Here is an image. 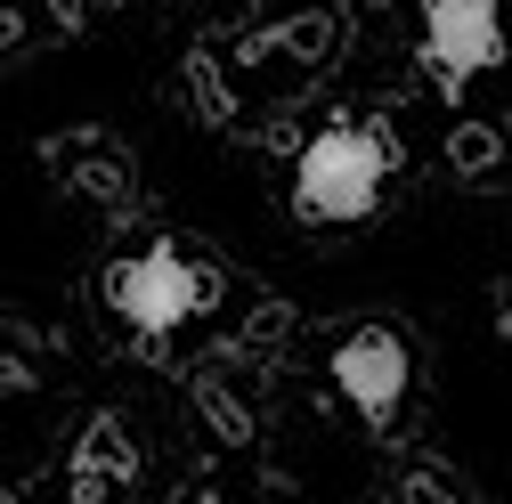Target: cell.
I'll use <instances>...</instances> for the list:
<instances>
[{"mask_svg":"<svg viewBox=\"0 0 512 504\" xmlns=\"http://www.w3.org/2000/svg\"><path fill=\"white\" fill-rule=\"evenodd\" d=\"M391 171H399L391 122H326L293 163V212L309 228H358V220H374Z\"/></svg>","mask_w":512,"mask_h":504,"instance_id":"1","label":"cell"},{"mask_svg":"<svg viewBox=\"0 0 512 504\" xmlns=\"http://www.w3.org/2000/svg\"><path fill=\"white\" fill-rule=\"evenodd\" d=\"M212 301H220V277L196 269L179 244H139V252H122V261L106 269V309H114L139 342H163L171 326H187V318L212 309Z\"/></svg>","mask_w":512,"mask_h":504,"instance_id":"2","label":"cell"},{"mask_svg":"<svg viewBox=\"0 0 512 504\" xmlns=\"http://www.w3.org/2000/svg\"><path fill=\"white\" fill-rule=\"evenodd\" d=\"M334 391L350 399V415H358L366 431H391L399 407H407V391H415V350H407V334H399V326H358V334H342V342H334Z\"/></svg>","mask_w":512,"mask_h":504,"instance_id":"3","label":"cell"},{"mask_svg":"<svg viewBox=\"0 0 512 504\" xmlns=\"http://www.w3.org/2000/svg\"><path fill=\"white\" fill-rule=\"evenodd\" d=\"M423 66L447 98H464L488 66H504V0H423Z\"/></svg>","mask_w":512,"mask_h":504,"instance_id":"4","label":"cell"},{"mask_svg":"<svg viewBox=\"0 0 512 504\" xmlns=\"http://www.w3.org/2000/svg\"><path fill=\"white\" fill-rule=\"evenodd\" d=\"M196 415L228 439V448H252V439H261V423H252V407L228 391V383H212V374H204V383H196Z\"/></svg>","mask_w":512,"mask_h":504,"instance_id":"5","label":"cell"},{"mask_svg":"<svg viewBox=\"0 0 512 504\" xmlns=\"http://www.w3.org/2000/svg\"><path fill=\"white\" fill-rule=\"evenodd\" d=\"M447 163H456L464 179H488L504 163V131L496 122H456V131H447Z\"/></svg>","mask_w":512,"mask_h":504,"instance_id":"6","label":"cell"},{"mask_svg":"<svg viewBox=\"0 0 512 504\" xmlns=\"http://www.w3.org/2000/svg\"><path fill=\"white\" fill-rule=\"evenodd\" d=\"M82 472H98V480H131V448H122V423H114V415H98V423L82 431Z\"/></svg>","mask_w":512,"mask_h":504,"instance_id":"7","label":"cell"},{"mask_svg":"<svg viewBox=\"0 0 512 504\" xmlns=\"http://www.w3.org/2000/svg\"><path fill=\"white\" fill-rule=\"evenodd\" d=\"M399 504H456V488H447V472H423V464H415V472L399 480Z\"/></svg>","mask_w":512,"mask_h":504,"instance_id":"8","label":"cell"},{"mask_svg":"<svg viewBox=\"0 0 512 504\" xmlns=\"http://www.w3.org/2000/svg\"><path fill=\"white\" fill-rule=\"evenodd\" d=\"M9 41H17V17H0V49H9Z\"/></svg>","mask_w":512,"mask_h":504,"instance_id":"9","label":"cell"},{"mask_svg":"<svg viewBox=\"0 0 512 504\" xmlns=\"http://www.w3.org/2000/svg\"><path fill=\"white\" fill-rule=\"evenodd\" d=\"M504 342H512V309H504Z\"/></svg>","mask_w":512,"mask_h":504,"instance_id":"10","label":"cell"},{"mask_svg":"<svg viewBox=\"0 0 512 504\" xmlns=\"http://www.w3.org/2000/svg\"><path fill=\"white\" fill-rule=\"evenodd\" d=\"M196 504H220V496H196Z\"/></svg>","mask_w":512,"mask_h":504,"instance_id":"11","label":"cell"}]
</instances>
